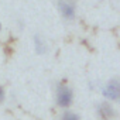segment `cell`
<instances>
[{"instance_id":"obj_10","label":"cell","mask_w":120,"mask_h":120,"mask_svg":"<svg viewBox=\"0 0 120 120\" xmlns=\"http://www.w3.org/2000/svg\"><path fill=\"white\" fill-rule=\"evenodd\" d=\"M68 2H72V0H68Z\"/></svg>"},{"instance_id":"obj_4","label":"cell","mask_w":120,"mask_h":120,"mask_svg":"<svg viewBox=\"0 0 120 120\" xmlns=\"http://www.w3.org/2000/svg\"><path fill=\"white\" fill-rule=\"evenodd\" d=\"M58 10H59V14L62 16V19H65L67 21H72L76 17V7L72 2H68V0H59Z\"/></svg>"},{"instance_id":"obj_1","label":"cell","mask_w":120,"mask_h":120,"mask_svg":"<svg viewBox=\"0 0 120 120\" xmlns=\"http://www.w3.org/2000/svg\"><path fill=\"white\" fill-rule=\"evenodd\" d=\"M74 89L67 82H58L55 86V103L59 109L68 110L74 105Z\"/></svg>"},{"instance_id":"obj_6","label":"cell","mask_w":120,"mask_h":120,"mask_svg":"<svg viewBox=\"0 0 120 120\" xmlns=\"http://www.w3.org/2000/svg\"><path fill=\"white\" fill-rule=\"evenodd\" d=\"M59 120H81V117H79L78 113H75L74 110L68 109V110H64V112H62Z\"/></svg>"},{"instance_id":"obj_2","label":"cell","mask_w":120,"mask_h":120,"mask_svg":"<svg viewBox=\"0 0 120 120\" xmlns=\"http://www.w3.org/2000/svg\"><path fill=\"white\" fill-rule=\"evenodd\" d=\"M100 93L103 96V100L117 103L120 98V78H110L107 82H105L100 88Z\"/></svg>"},{"instance_id":"obj_9","label":"cell","mask_w":120,"mask_h":120,"mask_svg":"<svg viewBox=\"0 0 120 120\" xmlns=\"http://www.w3.org/2000/svg\"><path fill=\"white\" fill-rule=\"evenodd\" d=\"M0 31H2V23H0Z\"/></svg>"},{"instance_id":"obj_5","label":"cell","mask_w":120,"mask_h":120,"mask_svg":"<svg viewBox=\"0 0 120 120\" xmlns=\"http://www.w3.org/2000/svg\"><path fill=\"white\" fill-rule=\"evenodd\" d=\"M33 42H34V49L38 55H44L48 52V44L45 41V38L40 34H35L34 38H33Z\"/></svg>"},{"instance_id":"obj_8","label":"cell","mask_w":120,"mask_h":120,"mask_svg":"<svg viewBox=\"0 0 120 120\" xmlns=\"http://www.w3.org/2000/svg\"><path fill=\"white\" fill-rule=\"evenodd\" d=\"M117 103H119V106H120V98H119V100H117Z\"/></svg>"},{"instance_id":"obj_7","label":"cell","mask_w":120,"mask_h":120,"mask_svg":"<svg viewBox=\"0 0 120 120\" xmlns=\"http://www.w3.org/2000/svg\"><path fill=\"white\" fill-rule=\"evenodd\" d=\"M4 99H6V90H4V88L2 85H0V105L4 102Z\"/></svg>"},{"instance_id":"obj_3","label":"cell","mask_w":120,"mask_h":120,"mask_svg":"<svg viewBox=\"0 0 120 120\" xmlns=\"http://www.w3.org/2000/svg\"><path fill=\"white\" fill-rule=\"evenodd\" d=\"M96 117L99 120H114L117 117V110L113 106V103L107 100H102L96 105Z\"/></svg>"}]
</instances>
